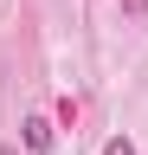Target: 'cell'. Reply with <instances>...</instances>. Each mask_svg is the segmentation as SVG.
Here are the masks:
<instances>
[{
  "instance_id": "3957f363",
  "label": "cell",
  "mask_w": 148,
  "mask_h": 155,
  "mask_svg": "<svg viewBox=\"0 0 148 155\" xmlns=\"http://www.w3.org/2000/svg\"><path fill=\"white\" fill-rule=\"evenodd\" d=\"M122 13L129 19H148V0H122Z\"/></svg>"
},
{
  "instance_id": "7a4b0ae2",
  "label": "cell",
  "mask_w": 148,
  "mask_h": 155,
  "mask_svg": "<svg viewBox=\"0 0 148 155\" xmlns=\"http://www.w3.org/2000/svg\"><path fill=\"white\" fill-rule=\"evenodd\" d=\"M103 155H135V142H129V136H109V142H103Z\"/></svg>"
},
{
  "instance_id": "6da1fadb",
  "label": "cell",
  "mask_w": 148,
  "mask_h": 155,
  "mask_svg": "<svg viewBox=\"0 0 148 155\" xmlns=\"http://www.w3.org/2000/svg\"><path fill=\"white\" fill-rule=\"evenodd\" d=\"M20 142H26L32 155H45V149H52V123H45V116H26V123H20Z\"/></svg>"
}]
</instances>
